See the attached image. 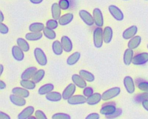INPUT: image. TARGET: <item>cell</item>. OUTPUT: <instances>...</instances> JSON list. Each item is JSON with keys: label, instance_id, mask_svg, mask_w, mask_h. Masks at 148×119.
I'll list each match as a JSON object with an SVG mask.
<instances>
[{"label": "cell", "instance_id": "1", "mask_svg": "<svg viewBox=\"0 0 148 119\" xmlns=\"http://www.w3.org/2000/svg\"><path fill=\"white\" fill-rule=\"evenodd\" d=\"M103 30L101 27H97L93 31V42L95 48H100L103 42Z\"/></svg>", "mask_w": 148, "mask_h": 119}, {"label": "cell", "instance_id": "2", "mask_svg": "<svg viewBox=\"0 0 148 119\" xmlns=\"http://www.w3.org/2000/svg\"><path fill=\"white\" fill-rule=\"evenodd\" d=\"M121 92L120 87L115 86L111 88L104 91L102 94V100L104 101H108L116 96H117Z\"/></svg>", "mask_w": 148, "mask_h": 119}, {"label": "cell", "instance_id": "3", "mask_svg": "<svg viewBox=\"0 0 148 119\" xmlns=\"http://www.w3.org/2000/svg\"><path fill=\"white\" fill-rule=\"evenodd\" d=\"M34 56L36 62L42 66H45L47 64V59L43 51L40 48H36L34 51Z\"/></svg>", "mask_w": 148, "mask_h": 119}, {"label": "cell", "instance_id": "4", "mask_svg": "<svg viewBox=\"0 0 148 119\" xmlns=\"http://www.w3.org/2000/svg\"><path fill=\"white\" fill-rule=\"evenodd\" d=\"M116 110L117 108L115 103L113 102H107L102 105L99 112L102 115L108 116L114 113Z\"/></svg>", "mask_w": 148, "mask_h": 119}, {"label": "cell", "instance_id": "5", "mask_svg": "<svg viewBox=\"0 0 148 119\" xmlns=\"http://www.w3.org/2000/svg\"><path fill=\"white\" fill-rule=\"evenodd\" d=\"M148 62V52L139 53L134 56L132 63L135 66L144 65Z\"/></svg>", "mask_w": 148, "mask_h": 119}, {"label": "cell", "instance_id": "6", "mask_svg": "<svg viewBox=\"0 0 148 119\" xmlns=\"http://www.w3.org/2000/svg\"><path fill=\"white\" fill-rule=\"evenodd\" d=\"M108 10L110 15L117 21H121L124 19V14L121 10L116 5H110L108 7Z\"/></svg>", "mask_w": 148, "mask_h": 119}, {"label": "cell", "instance_id": "7", "mask_svg": "<svg viewBox=\"0 0 148 119\" xmlns=\"http://www.w3.org/2000/svg\"><path fill=\"white\" fill-rule=\"evenodd\" d=\"M79 15L83 21L88 26H91L94 24L93 16L88 11L82 9L79 11Z\"/></svg>", "mask_w": 148, "mask_h": 119}, {"label": "cell", "instance_id": "8", "mask_svg": "<svg viewBox=\"0 0 148 119\" xmlns=\"http://www.w3.org/2000/svg\"><path fill=\"white\" fill-rule=\"evenodd\" d=\"M123 84L127 92L128 93L132 94L135 92V82L133 78L131 76H129V75L125 76L123 80Z\"/></svg>", "mask_w": 148, "mask_h": 119}, {"label": "cell", "instance_id": "9", "mask_svg": "<svg viewBox=\"0 0 148 119\" xmlns=\"http://www.w3.org/2000/svg\"><path fill=\"white\" fill-rule=\"evenodd\" d=\"M92 16L94 23L98 27H101L103 25V17L101 10L99 8H95L93 10Z\"/></svg>", "mask_w": 148, "mask_h": 119}, {"label": "cell", "instance_id": "10", "mask_svg": "<svg viewBox=\"0 0 148 119\" xmlns=\"http://www.w3.org/2000/svg\"><path fill=\"white\" fill-rule=\"evenodd\" d=\"M138 33V27L135 25H132L126 28L122 34L123 38L124 39L128 40L133 38Z\"/></svg>", "mask_w": 148, "mask_h": 119}, {"label": "cell", "instance_id": "11", "mask_svg": "<svg viewBox=\"0 0 148 119\" xmlns=\"http://www.w3.org/2000/svg\"><path fill=\"white\" fill-rule=\"evenodd\" d=\"M76 86L73 83H71L68 85L62 93V99L68 100L69 98L74 95V93L76 91Z\"/></svg>", "mask_w": 148, "mask_h": 119}, {"label": "cell", "instance_id": "12", "mask_svg": "<svg viewBox=\"0 0 148 119\" xmlns=\"http://www.w3.org/2000/svg\"><path fill=\"white\" fill-rule=\"evenodd\" d=\"M87 98L84 95H75L69 98L67 101L69 104L76 105L86 103Z\"/></svg>", "mask_w": 148, "mask_h": 119}, {"label": "cell", "instance_id": "13", "mask_svg": "<svg viewBox=\"0 0 148 119\" xmlns=\"http://www.w3.org/2000/svg\"><path fill=\"white\" fill-rule=\"evenodd\" d=\"M61 42L64 51L65 52H70L73 49V44L71 39L66 35H63L61 38Z\"/></svg>", "mask_w": 148, "mask_h": 119}, {"label": "cell", "instance_id": "14", "mask_svg": "<svg viewBox=\"0 0 148 119\" xmlns=\"http://www.w3.org/2000/svg\"><path fill=\"white\" fill-rule=\"evenodd\" d=\"M13 57L18 62L22 61L24 58V51L17 45H14L12 48Z\"/></svg>", "mask_w": 148, "mask_h": 119}, {"label": "cell", "instance_id": "15", "mask_svg": "<svg viewBox=\"0 0 148 119\" xmlns=\"http://www.w3.org/2000/svg\"><path fill=\"white\" fill-rule=\"evenodd\" d=\"M72 81L73 83L79 88L84 89L87 86L86 81H85L79 74H73L72 75Z\"/></svg>", "mask_w": 148, "mask_h": 119}, {"label": "cell", "instance_id": "16", "mask_svg": "<svg viewBox=\"0 0 148 119\" xmlns=\"http://www.w3.org/2000/svg\"><path fill=\"white\" fill-rule=\"evenodd\" d=\"M35 109L33 106H29L24 109L17 116L18 119H28L34 113Z\"/></svg>", "mask_w": 148, "mask_h": 119}, {"label": "cell", "instance_id": "17", "mask_svg": "<svg viewBox=\"0 0 148 119\" xmlns=\"http://www.w3.org/2000/svg\"><path fill=\"white\" fill-rule=\"evenodd\" d=\"M134 51L131 49L127 48L124 52L123 62L126 66L130 65L134 58Z\"/></svg>", "mask_w": 148, "mask_h": 119}, {"label": "cell", "instance_id": "18", "mask_svg": "<svg viewBox=\"0 0 148 119\" xmlns=\"http://www.w3.org/2000/svg\"><path fill=\"white\" fill-rule=\"evenodd\" d=\"M37 70V68L35 67H29L27 68L21 74V80H29L32 78Z\"/></svg>", "mask_w": 148, "mask_h": 119}, {"label": "cell", "instance_id": "19", "mask_svg": "<svg viewBox=\"0 0 148 119\" xmlns=\"http://www.w3.org/2000/svg\"><path fill=\"white\" fill-rule=\"evenodd\" d=\"M102 99V95L98 92H95L90 96L87 98L86 103L89 105H95L99 103Z\"/></svg>", "mask_w": 148, "mask_h": 119}, {"label": "cell", "instance_id": "20", "mask_svg": "<svg viewBox=\"0 0 148 119\" xmlns=\"http://www.w3.org/2000/svg\"><path fill=\"white\" fill-rule=\"evenodd\" d=\"M142 41L141 37L139 35H135L133 38L129 39L127 46L128 48L131 49L132 50L136 49L139 47Z\"/></svg>", "mask_w": 148, "mask_h": 119}, {"label": "cell", "instance_id": "21", "mask_svg": "<svg viewBox=\"0 0 148 119\" xmlns=\"http://www.w3.org/2000/svg\"><path fill=\"white\" fill-rule=\"evenodd\" d=\"M10 102L14 105L21 107L26 104V100L25 98L17 96L14 94H12L9 96Z\"/></svg>", "mask_w": 148, "mask_h": 119}, {"label": "cell", "instance_id": "22", "mask_svg": "<svg viewBox=\"0 0 148 119\" xmlns=\"http://www.w3.org/2000/svg\"><path fill=\"white\" fill-rule=\"evenodd\" d=\"M103 41L106 44H109L113 38V30L110 26H106L103 30Z\"/></svg>", "mask_w": 148, "mask_h": 119}, {"label": "cell", "instance_id": "23", "mask_svg": "<svg viewBox=\"0 0 148 119\" xmlns=\"http://www.w3.org/2000/svg\"><path fill=\"white\" fill-rule=\"evenodd\" d=\"M12 92L14 95L24 98H27L29 95V92L28 91V89L23 87H15L12 89Z\"/></svg>", "mask_w": 148, "mask_h": 119}, {"label": "cell", "instance_id": "24", "mask_svg": "<svg viewBox=\"0 0 148 119\" xmlns=\"http://www.w3.org/2000/svg\"><path fill=\"white\" fill-rule=\"evenodd\" d=\"M73 19V15L72 13H67L60 17L58 20V23L61 26H65L69 24Z\"/></svg>", "mask_w": 148, "mask_h": 119}, {"label": "cell", "instance_id": "25", "mask_svg": "<svg viewBox=\"0 0 148 119\" xmlns=\"http://www.w3.org/2000/svg\"><path fill=\"white\" fill-rule=\"evenodd\" d=\"M62 98V94L57 91H52L49 93L48 94L46 95V99L47 100L52 102L60 101Z\"/></svg>", "mask_w": 148, "mask_h": 119}, {"label": "cell", "instance_id": "26", "mask_svg": "<svg viewBox=\"0 0 148 119\" xmlns=\"http://www.w3.org/2000/svg\"><path fill=\"white\" fill-rule=\"evenodd\" d=\"M51 11L52 17L53 18V19L58 20L61 17V8H60L58 3H53L51 5Z\"/></svg>", "mask_w": 148, "mask_h": 119}, {"label": "cell", "instance_id": "27", "mask_svg": "<svg viewBox=\"0 0 148 119\" xmlns=\"http://www.w3.org/2000/svg\"><path fill=\"white\" fill-rule=\"evenodd\" d=\"M54 88V85L51 83H48L43 85L38 89V93L40 95H47L52 92Z\"/></svg>", "mask_w": 148, "mask_h": 119}, {"label": "cell", "instance_id": "28", "mask_svg": "<svg viewBox=\"0 0 148 119\" xmlns=\"http://www.w3.org/2000/svg\"><path fill=\"white\" fill-rule=\"evenodd\" d=\"M80 56L81 55L80 52H75L68 56L66 59V63L69 66H73L79 60Z\"/></svg>", "mask_w": 148, "mask_h": 119}, {"label": "cell", "instance_id": "29", "mask_svg": "<svg viewBox=\"0 0 148 119\" xmlns=\"http://www.w3.org/2000/svg\"><path fill=\"white\" fill-rule=\"evenodd\" d=\"M43 37V34L41 32H30L28 33L25 35V38L27 41H35L40 39Z\"/></svg>", "mask_w": 148, "mask_h": 119}, {"label": "cell", "instance_id": "30", "mask_svg": "<svg viewBox=\"0 0 148 119\" xmlns=\"http://www.w3.org/2000/svg\"><path fill=\"white\" fill-rule=\"evenodd\" d=\"M52 50L53 53L57 56L61 55L64 51L61 41L56 40L52 44Z\"/></svg>", "mask_w": 148, "mask_h": 119}, {"label": "cell", "instance_id": "31", "mask_svg": "<svg viewBox=\"0 0 148 119\" xmlns=\"http://www.w3.org/2000/svg\"><path fill=\"white\" fill-rule=\"evenodd\" d=\"M45 27L42 23L35 22V23H31L29 26L28 28L31 32L37 33V32H41L42 31H43Z\"/></svg>", "mask_w": 148, "mask_h": 119}, {"label": "cell", "instance_id": "32", "mask_svg": "<svg viewBox=\"0 0 148 119\" xmlns=\"http://www.w3.org/2000/svg\"><path fill=\"white\" fill-rule=\"evenodd\" d=\"M79 75L86 81L92 82L95 80V77L93 74L85 70H81L79 71Z\"/></svg>", "mask_w": 148, "mask_h": 119}, {"label": "cell", "instance_id": "33", "mask_svg": "<svg viewBox=\"0 0 148 119\" xmlns=\"http://www.w3.org/2000/svg\"><path fill=\"white\" fill-rule=\"evenodd\" d=\"M20 84L23 88L28 90L34 89L36 86V83L32 80L31 81L29 80H21Z\"/></svg>", "mask_w": 148, "mask_h": 119}, {"label": "cell", "instance_id": "34", "mask_svg": "<svg viewBox=\"0 0 148 119\" xmlns=\"http://www.w3.org/2000/svg\"><path fill=\"white\" fill-rule=\"evenodd\" d=\"M17 46L20 48L24 52H28L29 50V45L27 39L23 38H18L16 41Z\"/></svg>", "mask_w": 148, "mask_h": 119}, {"label": "cell", "instance_id": "35", "mask_svg": "<svg viewBox=\"0 0 148 119\" xmlns=\"http://www.w3.org/2000/svg\"><path fill=\"white\" fill-rule=\"evenodd\" d=\"M43 34L49 39H54L56 37V33L54 30L45 27L43 30Z\"/></svg>", "mask_w": 148, "mask_h": 119}, {"label": "cell", "instance_id": "36", "mask_svg": "<svg viewBox=\"0 0 148 119\" xmlns=\"http://www.w3.org/2000/svg\"><path fill=\"white\" fill-rule=\"evenodd\" d=\"M45 75V71L43 69H39L36 71L34 77H32V81L35 83H38L41 81Z\"/></svg>", "mask_w": 148, "mask_h": 119}, {"label": "cell", "instance_id": "37", "mask_svg": "<svg viewBox=\"0 0 148 119\" xmlns=\"http://www.w3.org/2000/svg\"><path fill=\"white\" fill-rule=\"evenodd\" d=\"M138 88L145 92H148V81L144 80H140L137 83Z\"/></svg>", "mask_w": 148, "mask_h": 119}, {"label": "cell", "instance_id": "38", "mask_svg": "<svg viewBox=\"0 0 148 119\" xmlns=\"http://www.w3.org/2000/svg\"><path fill=\"white\" fill-rule=\"evenodd\" d=\"M148 99V92H142L136 95L135 96V100L136 102H141L145 100Z\"/></svg>", "mask_w": 148, "mask_h": 119}, {"label": "cell", "instance_id": "39", "mask_svg": "<svg viewBox=\"0 0 148 119\" xmlns=\"http://www.w3.org/2000/svg\"><path fill=\"white\" fill-rule=\"evenodd\" d=\"M58 24H59L58 21H57V20H54V19L48 20L46 23V27H47L51 29H53V30L56 29L58 27Z\"/></svg>", "mask_w": 148, "mask_h": 119}, {"label": "cell", "instance_id": "40", "mask_svg": "<svg viewBox=\"0 0 148 119\" xmlns=\"http://www.w3.org/2000/svg\"><path fill=\"white\" fill-rule=\"evenodd\" d=\"M52 119H71V116L64 113H57L54 114L51 117Z\"/></svg>", "mask_w": 148, "mask_h": 119}, {"label": "cell", "instance_id": "41", "mask_svg": "<svg viewBox=\"0 0 148 119\" xmlns=\"http://www.w3.org/2000/svg\"><path fill=\"white\" fill-rule=\"evenodd\" d=\"M58 5L62 10H67L70 6V2L69 0H60Z\"/></svg>", "mask_w": 148, "mask_h": 119}, {"label": "cell", "instance_id": "42", "mask_svg": "<svg viewBox=\"0 0 148 119\" xmlns=\"http://www.w3.org/2000/svg\"><path fill=\"white\" fill-rule=\"evenodd\" d=\"M83 95L86 97H89L94 93V90L91 86H86L84 88L83 91Z\"/></svg>", "mask_w": 148, "mask_h": 119}, {"label": "cell", "instance_id": "43", "mask_svg": "<svg viewBox=\"0 0 148 119\" xmlns=\"http://www.w3.org/2000/svg\"><path fill=\"white\" fill-rule=\"evenodd\" d=\"M35 116L36 119H47L46 114L40 110H37L35 112Z\"/></svg>", "mask_w": 148, "mask_h": 119}, {"label": "cell", "instance_id": "44", "mask_svg": "<svg viewBox=\"0 0 148 119\" xmlns=\"http://www.w3.org/2000/svg\"><path fill=\"white\" fill-rule=\"evenodd\" d=\"M121 113H122V110L121 109H117V110L114 113H113V114H112L110 116H105V117L108 119H113V118L118 117L119 116H120L121 114Z\"/></svg>", "mask_w": 148, "mask_h": 119}, {"label": "cell", "instance_id": "45", "mask_svg": "<svg viewBox=\"0 0 148 119\" xmlns=\"http://www.w3.org/2000/svg\"><path fill=\"white\" fill-rule=\"evenodd\" d=\"M9 32L8 27L3 23H0V33L2 34H6Z\"/></svg>", "mask_w": 148, "mask_h": 119}, {"label": "cell", "instance_id": "46", "mask_svg": "<svg viewBox=\"0 0 148 119\" xmlns=\"http://www.w3.org/2000/svg\"><path fill=\"white\" fill-rule=\"evenodd\" d=\"M85 119H99V115L97 113H92L87 116Z\"/></svg>", "mask_w": 148, "mask_h": 119}, {"label": "cell", "instance_id": "47", "mask_svg": "<svg viewBox=\"0 0 148 119\" xmlns=\"http://www.w3.org/2000/svg\"><path fill=\"white\" fill-rule=\"evenodd\" d=\"M0 119H11V118L8 114L1 111H0Z\"/></svg>", "mask_w": 148, "mask_h": 119}, {"label": "cell", "instance_id": "48", "mask_svg": "<svg viewBox=\"0 0 148 119\" xmlns=\"http://www.w3.org/2000/svg\"><path fill=\"white\" fill-rule=\"evenodd\" d=\"M142 106L145 110L148 111V99L145 100L143 102H142Z\"/></svg>", "mask_w": 148, "mask_h": 119}, {"label": "cell", "instance_id": "49", "mask_svg": "<svg viewBox=\"0 0 148 119\" xmlns=\"http://www.w3.org/2000/svg\"><path fill=\"white\" fill-rule=\"evenodd\" d=\"M6 87V83L2 80H0V89L2 90L3 89H5Z\"/></svg>", "mask_w": 148, "mask_h": 119}, {"label": "cell", "instance_id": "50", "mask_svg": "<svg viewBox=\"0 0 148 119\" xmlns=\"http://www.w3.org/2000/svg\"><path fill=\"white\" fill-rule=\"evenodd\" d=\"M30 2L33 4H39L43 0H29Z\"/></svg>", "mask_w": 148, "mask_h": 119}, {"label": "cell", "instance_id": "51", "mask_svg": "<svg viewBox=\"0 0 148 119\" xmlns=\"http://www.w3.org/2000/svg\"><path fill=\"white\" fill-rule=\"evenodd\" d=\"M4 19H5L4 16H3V15L2 12L1 10V11H0V23H2L3 21L4 20Z\"/></svg>", "mask_w": 148, "mask_h": 119}, {"label": "cell", "instance_id": "52", "mask_svg": "<svg viewBox=\"0 0 148 119\" xmlns=\"http://www.w3.org/2000/svg\"><path fill=\"white\" fill-rule=\"evenodd\" d=\"M3 71V66L2 64H0V75H2Z\"/></svg>", "mask_w": 148, "mask_h": 119}, {"label": "cell", "instance_id": "53", "mask_svg": "<svg viewBox=\"0 0 148 119\" xmlns=\"http://www.w3.org/2000/svg\"><path fill=\"white\" fill-rule=\"evenodd\" d=\"M28 119H36V118L35 116H31L29 117Z\"/></svg>", "mask_w": 148, "mask_h": 119}, {"label": "cell", "instance_id": "54", "mask_svg": "<svg viewBox=\"0 0 148 119\" xmlns=\"http://www.w3.org/2000/svg\"><path fill=\"white\" fill-rule=\"evenodd\" d=\"M147 49H148V44L147 45Z\"/></svg>", "mask_w": 148, "mask_h": 119}, {"label": "cell", "instance_id": "55", "mask_svg": "<svg viewBox=\"0 0 148 119\" xmlns=\"http://www.w3.org/2000/svg\"><path fill=\"white\" fill-rule=\"evenodd\" d=\"M123 1H128V0H123Z\"/></svg>", "mask_w": 148, "mask_h": 119}, {"label": "cell", "instance_id": "56", "mask_svg": "<svg viewBox=\"0 0 148 119\" xmlns=\"http://www.w3.org/2000/svg\"><path fill=\"white\" fill-rule=\"evenodd\" d=\"M145 1H147V0H145Z\"/></svg>", "mask_w": 148, "mask_h": 119}]
</instances>
